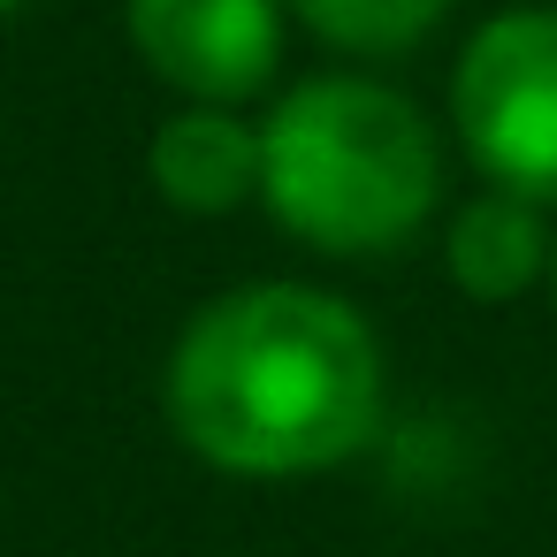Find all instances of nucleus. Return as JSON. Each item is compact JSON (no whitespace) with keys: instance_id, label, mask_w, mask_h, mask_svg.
Listing matches in <instances>:
<instances>
[{"instance_id":"1a4fd4ad","label":"nucleus","mask_w":557,"mask_h":557,"mask_svg":"<svg viewBox=\"0 0 557 557\" xmlns=\"http://www.w3.org/2000/svg\"><path fill=\"white\" fill-rule=\"evenodd\" d=\"M16 9H32V0H0V16H16Z\"/></svg>"},{"instance_id":"423d86ee","label":"nucleus","mask_w":557,"mask_h":557,"mask_svg":"<svg viewBox=\"0 0 557 557\" xmlns=\"http://www.w3.org/2000/svg\"><path fill=\"white\" fill-rule=\"evenodd\" d=\"M549 207L511 199V191H473L450 222H443V275L458 283V298L473 306H511L534 283H549Z\"/></svg>"},{"instance_id":"39448f33","label":"nucleus","mask_w":557,"mask_h":557,"mask_svg":"<svg viewBox=\"0 0 557 557\" xmlns=\"http://www.w3.org/2000/svg\"><path fill=\"white\" fill-rule=\"evenodd\" d=\"M146 184L176 214H237L260 199V123L245 108H176L146 138Z\"/></svg>"},{"instance_id":"7ed1b4c3","label":"nucleus","mask_w":557,"mask_h":557,"mask_svg":"<svg viewBox=\"0 0 557 557\" xmlns=\"http://www.w3.org/2000/svg\"><path fill=\"white\" fill-rule=\"evenodd\" d=\"M450 138L488 191L557 207V9H504L458 47Z\"/></svg>"},{"instance_id":"f03ea898","label":"nucleus","mask_w":557,"mask_h":557,"mask_svg":"<svg viewBox=\"0 0 557 557\" xmlns=\"http://www.w3.org/2000/svg\"><path fill=\"white\" fill-rule=\"evenodd\" d=\"M260 207L321 260L405 252L443 207V138L382 77H298L260 115Z\"/></svg>"},{"instance_id":"20e7f679","label":"nucleus","mask_w":557,"mask_h":557,"mask_svg":"<svg viewBox=\"0 0 557 557\" xmlns=\"http://www.w3.org/2000/svg\"><path fill=\"white\" fill-rule=\"evenodd\" d=\"M283 0H123L131 54L184 108H245L283 70Z\"/></svg>"},{"instance_id":"f257e3e1","label":"nucleus","mask_w":557,"mask_h":557,"mask_svg":"<svg viewBox=\"0 0 557 557\" xmlns=\"http://www.w3.org/2000/svg\"><path fill=\"white\" fill-rule=\"evenodd\" d=\"M389 367L374 321L298 275L214 290L169 344V435L230 481H313L382 435Z\"/></svg>"},{"instance_id":"6e6552de","label":"nucleus","mask_w":557,"mask_h":557,"mask_svg":"<svg viewBox=\"0 0 557 557\" xmlns=\"http://www.w3.org/2000/svg\"><path fill=\"white\" fill-rule=\"evenodd\" d=\"M549 298H557V245H549Z\"/></svg>"},{"instance_id":"0eeeda50","label":"nucleus","mask_w":557,"mask_h":557,"mask_svg":"<svg viewBox=\"0 0 557 557\" xmlns=\"http://www.w3.org/2000/svg\"><path fill=\"white\" fill-rule=\"evenodd\" d=\"M283 9H290V24H306L321 47H336L351 62H397L443 32L450 0H283Z\"/></svg>"}]
</instances>
